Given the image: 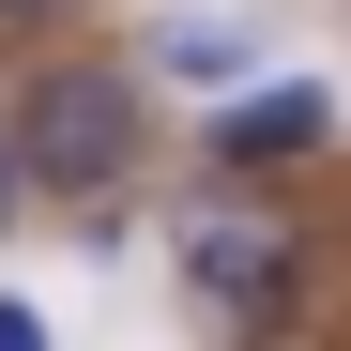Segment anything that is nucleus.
Instances as JSON below:
<instances>
[{
  "label": "nucleus",
  "mask_w": 351,
  "mask_h": 351,
  "mask_svg": "<svg viewBox=\"0 0 351 351\" xmlns=\"http://www.w3.org/2000/svg\"><path fill=\"white\" fill-rule=\"evenodd\" d=\"M16 153H31V199H123L138 184V77L123 62H46L16 92Z\"/></svg>",
  "instance_id": "f257e3e1"
},
{
  "label": "nucleus",
  "mask_w": 351,
  "mask_h": 351,
  "mask_svg": "<svg viewBox=\"0 0 351 351\" xmlns=\"http://www.w3.org/2000/svg\"><path fill=\"white\" fill-rule=\"evenodd\" d=\"M168 260H184V290H199V306H229V321H275L290 275H306L290 214L260 199V168H214V184L184 199V229H168Z\"/></svg>",
  "instance_id": "f03ea898"
},
{
  "label": "nucleus",
  "mask_w": 351,
  "mask_h": 351,
  "mask_svg": "<svg viewBox=\"0 0 351 351\" xmlns=\"http://www.w3.org/2000/svg\"><path fill=\"white\" fill-rule=\"evenodd\" d=\"M321 138H336V92H321V77H260V92H229L214 123H199L214 168H306Z\"/></svg>",
  "instance_id": "7ed1b4c3"
},
{
  "label": "nucleus",
  "mask_w": 351,
  "mask_h": 351,
  "mask_svg": "<svg viewBox=\"0 0 351 351\" xmlns=\"http://www.w3.org/2000/svg\"><path fill=\"white\" fill-rule=\"evenodd\" d=\"M153 62H168V77H199V92H245L260 46H245V16H168V31H153Z\"/></svg>",
  "instance_id": "20e7f679"
},
{
  "label": "nucleus",
  "mask_w": 351,
  "mask_h": 351,
  "mask_svg": "<svg viewBox=\"0 0 351 351\" xmlns=\"http://www.w3.org/2000/svg\"><path fill=\"white\" fill-rule=\"evenodd\" d=\"M31 214V153H16V123H0V229Z\"/></svg>",
  "instance_id": "39448f33"
},
{
  "label": "nucleus",
  "mask_w": 351,
  "mask_h": 351,
  "mask_svg": "<svg viewBox=\"0 0 351 351\" xmlns=\"http://www.w3.org/2000/svg\"><path fill=\"white\" fill-rule=\"evenodd\" d=\"M77 16V0H0V31H62Z\"/></svg>",
  "instance_id": "423d86ee"
}]
</instances>
